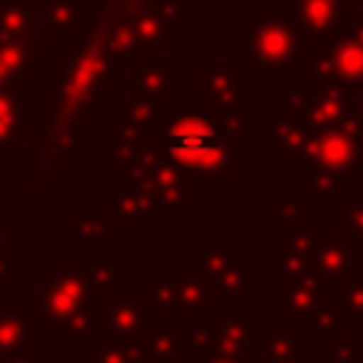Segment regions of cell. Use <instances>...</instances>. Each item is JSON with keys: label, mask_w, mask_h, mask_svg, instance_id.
I'll return each mask as SVG.
<instances>
[{"label": "cell", "mask_w": 363, "mask_h": 363, "mask_svg": "<svg viewBox=\"0 0 363 363\" xmlns=\"http://www.w3.org/2000/svg\"><path fill=\"white\" fill-rule=\"evenodd\" d=\"M14 278H17V272H14L11 258H0V284H9V281H14Z\"/></svg>", "instance_id": "obj_32"}, {"label": "cell", "mask_w": 363, "mask_h": 363, "mask_svg": "<svg viewBox=\"0 0 363 363\" xmlns=\"http://www.w3.org/2000/svg\"><path fill=\"white\" fill-rule=\"evenodd\" d=\"M105 335H119V337H136L145 332L147 315H145V301L142 295H111L105 298V306H99Z\"/></svg>", "instance_id": "obj_16"}, {"label": "cell", "mask_w": 363, "mask_h": 363, "mask_svg": "<svg viewBox=\"0 0 363 363\" xmlns=\"http://www.w3.org/2000/svg\"><path fill=\"white\" fill-rule=\"evenodd\" d=\"M289 3H295V0H289ZM309 3H337V6H349L352 0H309Z\"/></svg>", "instance_id": "obj_35"}, {"label": "cell", "mask_w": 363, "mask_h": 363, "mask_svg": "<svg viewBox=\"0 0 363 363\" xmlns=\"http://www.w3.org/2000/svg\"><path fill=\"white\" fill-rule=\"evenodd\" d=\"M272 224L286 233L312 230V204H306L298 190H278L272 196Z\"/></svg>", "instance_id": "obj_18"}, {"label": "cell", "mask_w": 363, "mask_h": 363, "mask_svg": "<svg viewBox=\"0 0 363 363\" xmlns=\"http://www.w3.org/2000/svg\"><path fill=\"white\" fill-rule=\"evenodd\" d=\"M142 349L145 357L153 363H176L184 354V332L173 326H145Z\"/></svg>", "instance_id": "obj_19"}, {"label": "cell", "mask_w": 363, "mask_h": 363, "mask_svg": "<svg viewBox=\"0 0 363 363\" xmlns=\"http://www.w3.org/2000/svg\"><path fill=\"white\" fill-rule=\"evenodd\" d=\"M247 363H267V360H261V357H252V360H247ZM295 363H315V360H309V357H301V360H295Z\"/></svg>", "instance_id": "obj_36"}, {"label": "cell", "mask_w": 363, "mask_h": 363, "mask_svg": "<svg viewBox=\"0 0 363 363\" xmlns=\"http://www.w3.org/2000/svg\"><path fill=\"white\" fill-rule=\"evenodd\" d=\"M196 99L207 108H227V111H250V79L233 65H196Z\"/></svg>", "instance_id": "obj_11"}, {"label": "cell", "mask_w": 363, "mask_h": 363, "mask_svg": "<svg viewBox=\"0 0 363 363\" xmlns=\"http://www.w3.org/2000/svg\"><path fill=\"white\" fill-rule=\"evenodd\" d=\"M337 233L363 247V190H352L346 204L337 207Z\"/></svg>", "instance_id": "obj_27"}, {"label": "cell", "mask_w": 363, "mask_h": 363, "mask_svg": "<svg viewBox=\"0 0 363 363\" xmlns=\"http://www.w3.org/2000/svg\"><path fill=\"white\" fill-rule=\"evenodd\" d=\"M301 190L298 193H309L315 199V204H337L340 199V179L329 170L312 167V164H301Z\"/></svg>", "instance_id": "obj_22"}, {"label": "cell", "mask_w": 363, "mask_h": 363, "mask_svg": "<svg viewBox=\"0 0 363 363\" xmlns=\"http://www.w3.org/2000/svg\"><path fill=\"white\" fill-rule=\"evenodd\" d=\"M309 272L326 286H343L349 278L363 272V247L340 235L337 230H312L306 255Z\"/></svg>", "instance_id": "obj_9"}, {"label": "cell", "mask_w": 363, "mask_h": 363, "mask_svg": "<svg viewBox=\"0 0 363 363\" xmlns=\"http://www.w3.org/2000/svg\"><path fill=\"white\" fill-rule=\"evenodd\" d=\"M272 113L298 119L309 130L335 128V125H360L354 105H352V91L337 88V85L278 88L272 96Z\"/></svg>", "instance_id": "obj_5"}, {"label": "cell", "mask_w": 363, "mask_h": 363, "mask_svg": "<svg viewBox=\"0 0 363 363\" xmlns=\"http://www.w3.org/2000/svg\"><path fill=\"white\" fill-rule=\"evenodd\" d=\"M182 85H184V77L173 74V65L159 62L156 57L133 62V99L153 105L159 113H170L173 108L170 96Z\"/></svg>", "instance_id": "obj_13"}, {"label": "cell", "mask_w": 363, "mask_h": 363, "mask_svg": "<svg viewBox=\"0 0 363 363\" xmlns=\"http://www.w3.org/2000/svg\"><path fill=\"white\" fill-rule=\"evenodd\" d=\"M0 309H3V298H0Z\"/></svg>", "instance_id": "obj_37"}, {"label": "cell", "mask_w": 363, "mask_h": 363, "mask_svg": "<svg viewBox=\"0 0 363 363\" xmlns=\"http://www.w3.org/2000/svg\"><path fill=\"white\" fill-rule=\"evenodd\" d=\"M210 281L201 269H159L145 286V326H173L187 332L210 320Z\"/></svg>", "instance_id": "obj_2"}, {"label": "cell", "mask_w": 363, "mask_h": 363, "mask_svg": "<svg viewBox=\"0 0 363 363\" xmlns=\"http://www.w3.org/2000/svg\"><path fill=\"white\" fill-rule=\"evenodd\" d=\"M111 230H145L150 216H159L156 204L133 190H111L102 204Z\"/></svg>", "instance_id": "obj_15"}, {"label": "cell", "mask_w": 363, "mask_h": 363, "mask_svg": "<svg viewBox=\"0 0 363 363\" xmlns=\"http://www.w3.org/2000/svg\"><path fill=\"white\" fill-rule=\"evenodd\" d=\"M71 264L77 267V272L85 278L91 295H119V258L116 255H94V258H74L68 255Z\"/></svg>", "instance_id": "obj_17"}, {"label": "cell", "mask_w": 363, "mask_h": 363, "mask_svg": "<svg viewBox=\"0 0 363 363\" xmlns=\"http://www.w3.org/2000/svg\"><path fill=\"white\" fill-rule=\"evenodd\" d=\"M323 363H363V332H332L326 335Z\"/></svg>", "instance_id": "obj_25"}, {"label": "cell", "mask_w": 363, "mask_h": 363, "mask_svg": "<svg viewBox=\"0 0 363 363\" xmlns=\"http://www.w3.org/2000/svg\"><path fill=\"white\" fill-rule=\"evenodd\" d=\"M224 11H247L252 0H218Z\"/></svg>", "instance_id": "obj_33"}, {"label": "cell", "mask_w": 363, "mask_h": 363, "mask_svg": "<svg viewBox=\"0 0 363 363\" xmlns=\"http://www.w3.org/2000/svg\"><path fill=\"white\" fill-rule=\"evenodd\" d=\"M82 363H147L145 349H142V335L136 337L105 335V340L94 346V354L85 357Z\"/></svg>", "instance_id": "obj_20"}, {"label": "cell", "mask_w": 363, "mask_h": 363, "mask_svg": "<svg viewBox=\"0 0 363 363\" xmlns=\"http://www.w3.org/2000/svg\"><path fill=\"white\" fill-rule=\"evenodd\" d=\"M261 136L272 142V147L286 159L289 167H301L306 159V145H309V128L298 119L264 113L261 116Z\"/></svg>", "instance_id": "obj_14"}, {"label": "cell", "mask_w": 363, "mask_h": 363, "mask_svg": "<svg viewBox=\"0 0 363 363\" xmlns=\"http://www.w3.org/2000/svg\"><path fill=\"white\" fill-rule=\"evenodd\" d=\"M352 105H354V113H357V122L363 125V85L352 94Z\"/></svg>", "instance_id": "obj_34"}, {"label": "cell", "mask_w": 363, "mask_h": 363, "mask_svg": "<svg viewBox=\"0 0 363 363\" xmlns=\"http://www.w3.org/2000/svg\"><path fill=\"white\" fill-rule=\"evenodd\" d=\"M94 309V295L85 278L77 272L68 255H60L54 267L43 269V295L28 298L31 329L40 335L68 332L77 318Z\"/></svg>", "instance_id": "obj_3"}, {"label": "cell", "mask_w": 363, "mask_h": 363, "mask_svg": "<svg viewBox=\"0 0 363 363\" xmlns=\"http://www.w3.org/2000/svg\"><path fill=\"white\" fill-rule=\"evenodd\" d=\"M298 74L312 85H337L357 91L363 85V40L354 34H337L326 45L312 48L309 60L298 62Z\"/></svg>", "instance_id": "obj_7"}, {"label": "cell", "mask_w": 363, "mask_h": 363, "mask_svg": "<svg viewBox=\"0 0 363 363\" xmlns=\"http://www.w3.org/2000/svg\"><path fill=\"white\" fill-rule=\"evenodd\" d=\"M275 326L312 323L329 295L323 284L309 272L306 258L292 252L286 241H275Z\"/></svg>", "instance_id": "obj_4"}, {"label": "cell", "mask_w": 363, "mask_h": 363, "mask_svg": "<svg viewBox=\"0 0 363 363\" xmlns=\"http://www.w3.org/2000/svg\"><path fill=\"white\" fill-rule=\"evenodd\" d=\"M31 315L28 309H0V357L20 352L31 343Z\"/></svg>", "instance_id": "obj_21"}, {"label": "cell", "mask_w": 363, "mask_h": 363, "mask_svg": "<svg viewBox=\"0 0 363 363\" xmlns=\"http://www.w3.org/2000/svg\"><path fill=\"white\" fill-rule=\"evenodd\" d=\"M108 221H105V213L102 207H82L79 216H74L68 221V241L71 244H94V241H102L108 235Z\"/></svg>", "instance_id": "obj_23"}, {"label": "cell", "mask_w": 363, "mask_h": 363, "mask_svg": "<svg viewBox=\"0 0 363 363\" xmlns=\"http://www.w3.org/2000/svg\"><path fill=\"white\" fill-rule=\"evenodd\" d=\"M337 329H340V318H337V309H335V303H332V295H326L320 312H318L315 320H312V332L326 337V335H332V332H337Z\"/></svg>", "instance_id": "obj_28"}, {"label": "cell", "mask_w": 363, "mask_h": 363, "mask_svg": "<svg viewBox=\"0 0 363 363\" xmlns=\"http://www.w3.org/2000/svg\"><path fill=\"white\" fill-rule=\"evenodd\" d=\"M199 363H247V357H238V354H204Z\"/></svg>", "instance_id": "obj_31"}, {"label": "cell", "mask_w": 363, "mask_h": 363, "mask_svg": "<svg viewBox=\"0 0 363 363\" xmlns=\"http://www.w3.org/2000/svg\"><path fill=\"white\" fill-rule=\"evenodd\" d=\"M14 247H17L14 233L0 230V258H14Z\"/></svg>", "instance_id": "obj_30"}, {"label": "cell", "mask_w": 363, "mask_h": 363, "mask_svg": "<svg viewBox=\"0 0 363 363\" xmlns=\"http://www.w3.org/2000/svg\"><path fill=\"white\" fill-rule=\"evenodd\" d=\"M332 303H335L340 320L363 323V272H357L343 286H337L332 292Z\"/></svg>", "instance_id": "obj_26"}, {"label": "cell", "mask_w": 363, "mask_h": 363, "mask_svg": "<svg viewBox=\"0 0 363 363\" xmlns=\"http://www.w3.org/2000/svg\"><path fill=\"white\" fill-rule=\"evenodd\" d=\"M0 360H3V363H43V349L34 346V343H28V346H23L20 352L6 354V357H0Z\"/></svg>", "instance_id": "obj_29"}, {"label": "cell", "mask_w": 363, "mask_h": 363, "mask_svg": "<svg viewBox=\"0 0 363 363\" xmlns=\"http://www.w3.org/2000/svg\"><path fill=\"white\" fill-rule=\"evenodd\" d=\"M247 60L264 74H284L301 62V40L289 11L261 14L247 34Z\"/></svg>", "instance_id": "obj_6"}, {"label": "cell", "mask_w": 363, "mask_h": 363, "mask_svg": "<svg viewBox=\"0 0 363 363\" xmlns=\"http://www.w3.org/2000/svg\"><path fill=\"white\" fill-rule=\"evenodd\" d=\"M303 164L335 173L337 179H352L363 167V128L360 125H335L309 130Z\"/></svg>", "instance_id": "obj_8"}, {"label": "cell", "mask_w": 363, "mask_h": 363, "mask_svg": "<svg viewBox=\"0 0 363 363\" xmlns=\"http://www.w3.org/2000/svg\"><path fill=\"white\" fill-rule=\"evenodd\" d=\"M258 349H261L258 357L267 360V363H295V360H301V343H298L295 332L281 329V326H275L272 335H264Z\"/></svg>", "instance_id": "obj_24"}, {"label": "cell", "mask_w": 363, "mask_h": 363, "mask_svg": "<svg viewBox=\"0 0 363 363\" xmlns=\"http://www.w3.org/2000/svg\"><path fill=\"white\" fill-rule=\"evenodd\" d=\"M196 258H199V269L210 281L213 295L221 298V309H235L238 295L250 284V261L244 255H238L233 241H227L221 247L201 241V244H196Z\"/></svg>", "instance_id": "obj_10"}, {"label": "cell", "mask_w": 363, "mask_h": 363, "mask_svg": "<svg viewBox=\"0 0 363 363\" xmlns=\"http://www.w3.org/2000/svg\"><path fill=\"white\" fill-rule=\"evenodd\" d=\"M264 340L261 320L250 318L244 309H221L218 320H207V354H238L258 349Z\"/></svg>", "instance_id": "obj_12"}, {"label": "cell", "mask_w": 363, "mask_h": 363, "mask_svg": "<svg viewBox=\"0 0 363 363\" xmlns=\"http://www.w3.org/2000/svg\"><path fill=\"white\" fill-rule=\"evenodd\" d=\"M156 145L184 176L187 187L199 193H218L250 156L238 150L207 113H179L162 130Z\"/></svg>", "instance_id": "obj_1"}]
</instances>
